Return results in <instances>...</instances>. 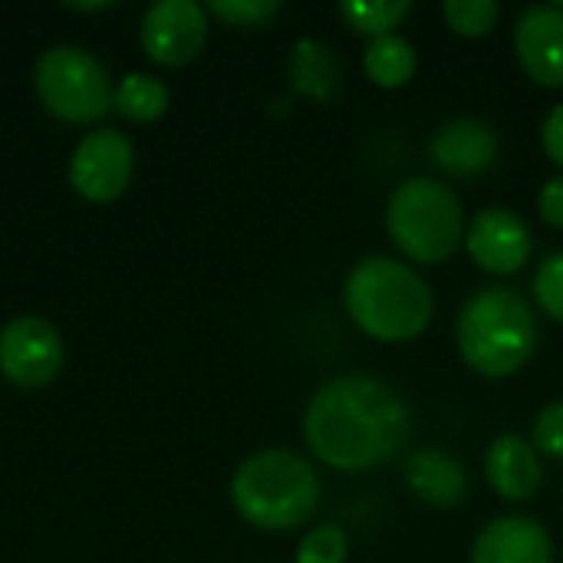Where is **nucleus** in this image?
<instances>
[{
  "label": "nucleus",
  "instance_id": "1",
  "mask_svg": "<svg viewBox=\"0 0 563 563\" xmlns=\"http://www.w3.org/2000/svg\"><path fill=\"white\" fill-rule=\"evenodd\" d=\"M303 439L327 468L369 472L406 452L412 439V409L376 376H336L310 399Z\"/></svg>",
  "mask_w": 563,
  "mask_h": 563
},
{
  "label": "nucleus",
  "instance_id": "2",
  "mask_svg": "<svg viewBox=\"0 0 563 563\" xmlns=\"http://www.w3.org/2000/svg\"><path fill=\"white\" fill-rule=\"evenodd\" d=\"M343 307L350 320L379 343L419 340L435 313L429 284L409 264L386 254H369L350 271Z\"/></svg>",
  "mask_w": 563,
  "mask_h": 563
},
{
  "label": "nucleus",
  "instance_id": "3",
  "mask_svg": "<svg viewBox=\"0 0 563 563\" xmlns=\"http://www.w3.org/2000/svg\"><path fill=\"white\" fill-rule=\"evenodd\" d=\"M455 343L468 369L488 379L521 373L541 343L534 307L511 287L492 284L475 290L455 323Z\"/></svg>",
  "mask_w": 563,
  "mask_h": 563
},
{
  "label": "nucleus",
  "instance_id": "4",
  "mask_svg": "<svg viewBox=\"0 0 563 563\" xmlns=\"http://www.w3.org/2000/svg\"><path fill=\"white\" fill-rule=\"evenodd\" d=\"M231 501L251 528L290 531L317 511L320 475L303 455L267 449L238 468L231 482Z\"/></svg>",
  "mask_w": 563,
  "mask_h": 563
},
{
  "label": "nucleus",
  "instance_id": "5",
  "mask_svg": "<svg viewBox=\"0 0 563 563\" xmlns=\"http://www.w3.org/2000/svg\"><path fill=\"white\" fill-rule=\"evenodd\" d=\"M386 231L409 261L442 264L465 241V211L449 185L416 175L389 195Z\"/></svg>",
  "mask_w": 563,
  "mask_h": 563
},
{
  "label": "nucleus",
  "instance_id": "6",
  "mask_svg": "<svg viewBox=\"0 0 563 563\" xmlns=\"http://www.w3.org/2000/svg\"><path fill=\"white\" fill-rule=\"evenodd\" d=\"M36 92L43 106L66 122H92L112 102L102 63L76 46H53L40 56Z\"/></svg>",
  "mask_w": 563,
  "mask_h": 563
},
{
  "label": "nucleus",
  "instance_id": "7",
  "mask_svg": "<svg viewBox=\"0 0 563 563\" xmlns=\"http://www.w3.org/2000/svg\"><path fill=\"white\" fill-rule=\"evenodd\" d=\"M63 363L59 333L40 317H16L0 330V373L20 389L46 386Z\"/></svg>",
  "mask_w": 563,
  "mask_h": 563
},
{
  "label": "nucleus",
  "instance_id": "8",
  "mask_svg": "<svg viewBox=\"0 0 563 563\" xmlns=\"http://www.w3.org/2000/svg\"><path fill=\"white\" fill-rule=\"evenodd\" d=\"M132 178V142L115 129L89 132L73 158H69V181L89 201H112L129 188Z\"/></svg>",
  "mask_w": 563,
  "mask_h": 563
},
{
  "label": "nucleus",
  "instance_id": "9",
  "mask_svg": "<svg viewBox=\"0 0 563 563\" xmlns=\"http://www.w3.org/2000/svg\"><path fill=\"white\" fill-rule=\"evenodd\" d=\"M465 247H468V257L485 274H495V277H511L525 271V264L534 254L531 228L525 224V218L498 205L472 218L465 231Z\"/></svg>",
  "mask_w": 563,
  "mask_h": 563
},
{
  "label": "nucleus",
  "instance_id": "10",
  "mask_svg": "<svg viewBox=\"0 0 563 563\" xmlns=\"http://www.w3.org/2000/svg\"><path fill=\"white\" fill-rule=\"evenodd\" d=\"M208 40L205 7L195 0H162L142 20V46L162 66L191 63Z\"/></svg>",
  "mask_w": 563,
  "mask_h": 563
},
{
  "label": "nucleus",
  "instance_id": "11",
  "mask_svg": "<svg viewBox=\"0 0 563 563\" xmlns=\"http://www.w3.org/2000/svg\"><path fill=\"white\" fill-rule=\"evenodd\" d=\"M515 53L521 69L548 89H563V7L534 3L515 23Z\"/></svg>",
  "mask_w": 563,
  "mask_h": 563
},
{
  "label": "nucleus",
  "instance_id": "12",
  "mask_svg": "<svg viewBox=\"0 0 563 563\" xmlns=\"http://www.w3.org/2000/svg\"><path fill=\"white\" fill-rule=\"evenodd\" d=\"M498 152H501L498 132L482 119H452L435 132L429 145L432 165L449 178H478L492 172Z\"/></svg>",
  "mask_w": 563,
  "mask_h": 563
},
{
  "label": "nucleus",
  "instance_id": "13",
  "mask_svg": "<svg viewBox=\"0 0 563 563\" xmlns=\"http://www.w3.org/2000/svg\"><path fill=\"white\" fill-rule=\"evenodd\" d=\"M472 563H554V544L538 518L505 515L482 528Z\"/></svg>",
  "mask_w": 563,
  "mask_h": 563
},
{
  "label": "nucleus",
  "instance_id": "14",
  "mask_svg": "<svg viewBox=\"0 0 563 563\" xmlns=\"http://www.w3.org/2000/svg\"><path fill=\"white\" fill-rule=\"evenodd\" d=\"M406 488L432 508H459L468 495V472L445 449H416L402 465Z\"/></svg>",
  "mask_w": 563,
  "mask_h": 563
},
{
  "label": "nucleus",
  "instance_id": "15",
  "mask_svg": "<svg viewBox=\"0 0 563 563\" xmlns=\"http://www.w3.org/2000/svg\"><path fill=\"white\" fill-rule=\"evenodd\" d=\"M485 478L505 501H528L544 482L541 455L534 442L518 435H498L485 452Z\"/></svg>",
  "mask_w": 563,
  "mask_h": 563
},
{
  "label": "nucleus",
  "instance_id": "16",
  "mask_svg": "<svg viewBox=\"0 0 563 563\" xmlns=\"http://www.w3.org/2000/svg\"><path fill=\"white\" fill-rule=\"evenodd\" d=\"M290 79H294V89L300 96L317 99V102H330L340 92L343 69H340L336 53L327 43L300 40L294 46V56H290Z\"/></svg>",
  "mask_w": 563,
  "mask_h": 563
},
{
  "label": "nucleus",
  "instance_id": "17",
  "mask_svg": "<svg viewBox=\"0 0 563 563\" xmlns=\"http://www.w3.org/2000/svg\"><path fill=\"white\" fill-rule=\"evenodd\" d=\"M416 49L409 40H402L399 33L369 40L366 53H363V69L366 79L379 89H399L416 76Z\"/></svg>",
  "mask_w": 563,
  "mask_h": 563
},
{
  "label": "nucleus",
  "instance_id": "18",
  "mask_svg": "<svg viewBox=\"0 0 563 563\" xmlns=\"http://www.w3.org/2000/svg\"><path fill=\"white\" fill-rule=\"evenodd\" d=\"M112 102L115 109L125 115V119H135V122H152L158 115H165L168 109V89L148 76V73H132L119 82V89L112 92Z\"/></svg>",
  "mask_w": 563,
  "mask_h": 563
},
{
  "label": "nucleus",
  "instance_id": "19",
  "mask_svg": "<svg viewBox=\"0 0 563 563\" xmlns=\"http://www.w3.org/2000/svg\"><path fill=\"white\" fill-rule=\"evenodd\" d=\"M412 13L409 0H343L340 3V16L363 36H389L406 16Z\"/></svg>",
  "mask_w": 563,
  "mask_h": 563
},
{
  "label": "nucleus",
  "instance_id": "20",
  "mask_svg": "<svg viewBox=\"0 0 563 563\" xmlns=\"http://www.w3.org/2000/svg\"><path fill=\"white\" fill-rule=\"evenodd\" d=\"M442 13H445V23L459 36H468V40L488 36L501 20V7L495 0H449Z\"/></svg>",
  "mask_w": 563,
  "mask_h": 563
},
{
  "label": "nucleus",
  "instance_id": "21",
  "mask_svg": "<svg viewBox=\"0 0 563 563\" xmlns=\"http://www.w3.org/2000/svg\"><path fill=\"white\" fill-rule=\"evenodd\" d=\"M350 538L336 525H320L297 544V563H346Z\"/></svg>",
  "mask_w": 563,
  "mask_h": 563
},
{
  "label": "nucleus",
  "instance_id": "22",
  "mask_svg": "<svg viewBox=\"0 0 563 563\" xmlns=\"http://www.w3.org/2000/svg\"><path fill=\"white\" fill-rule=\"evenodd\" d=\"M534 297H538V307L551 320L563 323V251L541 261L534 274Z\"/></svg>",
  "mask_w": 563,
  "mask_h": 563
},
{
  "label": "nucleus",
  "instance_id": "23",
  "mask_svg": "<svg viewBox=\"0 0 563 563\" xmlns=\"http://www.w3.org/2000/svg\"><path fill=\"white\" fill-rule=\"evenodd\" d=\"M208 10L214 16H221L228 26H261L280 10V3H274V0H211Z\"/></svg>",
  "mask_w": 563,
  "mask_h": 563
},
{
  "label": "nucleus",
  "instance_id": "24",
  "mask_svg": "<svg viewBox=\"0 0 563 563\" xmlns=\"http://www.w3.org/2000/svg\"><path fill=\"white\" fill-rule=\"evenodd\" d=\"M534 449L538 455L563 462V402H551L534 419Z\"/></svg>",
  "mask_w": 563,
  "mask_h": 563
},
{
  "label": "nucleus",
  "instance_id": "25",
  "mask_svg": "<svg viewBox=\"0 0 563 563\" xmlns=\"http://www.w3.org/2000/svg\"><path fill=\"white\" fill-rule=\"evenodd\" d=\"M538 214H541L544 224L563 231V175L551 178V181L541 188V195H538Z\"/></svg>",
  "mask_w": 563,
  "mask_h": 563
},
{
  "label": "nucleus",
  "instance_id": "26",
  "mask_svg": "<svg viewBox=\"0 0 563 563\" xmlns=\"http://www.w3.org/2000/svg\"><path fill=\"white\" fill-rule=\"evenodd\" d=\"M541 145H544L548 158L563 168V106H554L548 112V119L541 125Z\"/></svg>",
  "mask_w": 563,
  "mask_h": 563
}]
</instances>
